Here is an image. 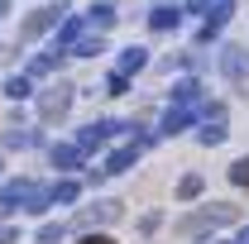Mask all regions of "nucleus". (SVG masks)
<instances>
[{
    "label": "nucleus",
    "instance_id": "obj_1",
    "mask_svg": "<svg viewBox=\"0 0 249 244\" xmlns=\"http://www.w3.org/2000/svg\"><path fill=\"white\" fill-rule=\"evenodd\" d=\"M0 211H48V187L29 182V177H19V182H5L0 187Z\"/></svg>",
    "mask_w": 249,
    "mask_h": 244
},
{
    "label": "nucleus",
    "instance_id": "obj_2",
    "mask_svg": "<svg viewBox=\"0 0 249 244\" xmlns=\"http://www.w3.org/2000/svg\"><path fill=\"white\" fill-rule=\"evenodd\" d=\"M120 129H124L120 120H96V124H87V129L77 134V149H82V153H96V149H106V139L120 134Z\"/></svg>",
    "mask_w": 249,
    "mask_h": 244
},
{
    "label": "nucleus",
    "instance_id": "obj_3",
    "mask_svg": "<svg viewBox=\"0 0 249 244\" xmlns=\"http://www.w3.org/2000/svg\"><path fill=\"white\" fill-rule=\"evenodd\" d=\"M230 220H235V206H216V211H201L192 220H182V235H201V230H216V225H230Z\"/></svg>",
    "mask_w": 249,
    "mask_h": 244
},
{
    "label": "nucleus",
    "instance_id": "obj_4",
    "mask_svg": "<svg viewBox=\"0 0 249 244\" xmlns=\"http://www.w3.org/2000/svg\"><path fill=\"white\" fill-rule=\"evenodd\" d=\"M62 15H67V5H48V10H38V15H29L24 24H19V38H38L43 29H53Z\"/></svg>",
    "mask_w": 249,
    "mask_h": 244
},
{
    "label": "nucleus",
    "instance_id": "obj_5",
    "mask_svg": "<svg viewBox=\"0 0 249 244\" xmlns=\"http://www.w3.org/2000/svg\"><path fill=\"white\" fill-rule=\"evenodd\" d=\"M220 72L235 77V82H245V77H249V53L240 48V43H225V48H220Z\"/></svg>",
    "mask_w": 249,
    "mask_h": 244
},
{
    "label": "nucleus",
    "instance_id": "obj_6",
    "mask_svg": "<svg viewBox=\"0 0 249 244\" xmlns=\"http://www.w3.org/2000/svg\"><path fill=\"white\" fill-rule=\"evenodd\" d=\"M67 105H72V87H53V91L38 101V115H43V120H62Z\"/></svg>",
    "mask_w": 249,
    "mask_h": 244
},
{
    "label": "nucleus",
    "instance_id": "obj_7",
    "mask_svg": "<svg viewBox=\"0 0 249 244\" xmlns=\"http://www.w3.org/2000/svg\"><path fill=\"white\" fill-rule=\"evenodd\" d=\"M178 24H182V10H178V0H173V5H168V0H158V10L149 15V29H154V34H173Z\"/></svg>",
    "mask_w": 249,
    "mask_h": 244
},
{
    "label": "nucleus",
    "instance_id": "obj_8",
    "mask_svg": "<svg viewBox=\"0 0 249 244\" xmlns=\"http://www.w3.org/2000/svg\"><path fill=\"white\" fill-rule=\"evenodd\" d=\"M230 15H235V5H230V0L211 5V15H206V24H201V34H196V38H201V43H211V38H216V34L230 24Z\"/></svg>",
    "mask_w": 249,
    "mask_h": 244
},
{
    "label": "nucleus",
    "instance_id": "obj_9",
    "mask_svg": "<svg viewBox=\"0 0 249 244\" xmlns=\"http://www.w3.org/2000/svg\"><path fill=\"white\" fill-rule=\"evenodd\" d=\"M196 110H201V105H182V101H173L168 115H163V134H182L187 124L196 120Z\"/></svg>",
    "mask_w": 249,
    "mask_h": 244
},
{
    "label": "nucleus",
    "instance_id": "obj_10",
    "mask_svg": "<svg viewBox=\"0 0 249 244\" xmlns=\"http://www.w3.org/2000/svg\"><path fill=\"white\" fill-rule=\"evenodd\" d=\"M201 144H225V105H206V124H201Z\"/></svg>",
    "mask_w": 249,
    "mask_h": 244
},
{
    "label": "nucleus",
    "instance_id": "obj_11",
    "mask_svg": "<svg viewBox=\"0 0 249 244\" xmlns=\"http://www.w3.org/2000/svg\"><path fill=\"white\" fill-rule=\"evenodd\" d=\"M82 29H87V19H82V15H62V29H58V38H53V48L67 53V48L82 38Z\"/></svg>",
    "mask_w": 249,
    "mask_h": 244
},
{
    "label": "nucleus",
    "instance_id": "obj_12",
    "mask_svg": "<svg viewBox=\"0 0 249 244\" xmlns=\"http://www.w3.org/2000/svg\"><path fill=\"white\" fill-rule=\"evenodd\" d=\"M134 158H139V144L129 139V144H120V149L106 158V168H101V173H106V177H115V173H124V168H134Z\"/></svg>",
    "mask_w": 249,
    "mask_h": 244
},
{
    "label": "nucleus",
    "instance_id": "obj_13",
    "mask_svg": "<svg viewBox=\"0 0 249 244\" xmlns=\"http://www.w3.org/2000/svg\"><path fill=\"white\" fill-rule=\"evenodd\" d=\"M144 67H149V48L129 43V48L120 53V67H115V72H124V77H134V72H144Z\"/></svg>",
    "mask_w": 249,
    "mask_h": 244
},
{
    "label": "nucleus",
    "instance_id": "obj_14",
    "mask_svg": "<svg viewBox=\"0 0 249 244\" xmlns=\"http://www.w3.org/2000/svg\"><path fill=\"white\" fill-rule=\"evenodd\" d=\"M48 158H53V168H77L87 153L77 149V144H53V149H48Z\"/></svg>",
    "mask_w": 249,
    "mask_h": 244
},
{
    "label": "nucleus",
    "instance_id": "obj_15",
    "mask_svg": "<svg viewBox=\"0 0 249 244\" xmlns=\"http://www.w3.org/2000/svg\"><path fill=\"white\" fill-rule=\"evenodd\" d=\"M115 19H120V15H115V5H106V0H101V5H91V15H87V24H91L96 34H106Z\"/></svg>",
    "mask_w": 249,
    "mask_h": 244
},
{
    "label": "nucleus",
    "instance_id": "obj_16",
    "mask_svg": "<svg viewBox=\"0 0 249 244\" xmlns=\"http://www.w3.org/2000/svg\"><path fill=\"white\" fill-rule=\"evenodd\" d=\"M173 101H182V105H201V82H196V77H182V82L173 87Z\"/></svg>",
    "mask_w": 249,
    "mask_h": 244
},
{
    "label": "nucleus",
    "instance_id": "obj_17",
    "mask_svg": "<svg viewBox=\"0 0 249 244\" xmlns=\"http://www.w3.org/2000/svg\"><path fill=\"white\" fill-rule=\"evenodd\" d=\"M67 53H77V58H96V53H106V43H101V34H87V29H82V38H77Z\"/></svg>",
    "mask_w": 249,
    "mask_h": 244
},
{
    "label": "nucleus",
    "instance_id": "obj_18",
    "mask_svg": "<svg viewBox=\"0 0 249 244\" xmlns=\"http://www.w3.org/2000/svg\"><path fill=\"white\" fill-rule=\"evenodd\" d=\"M77 192H82V187L72 182V177H62V182L48 187V206H58V201H62V206H67V201H77Z\"/></svg>",
    "mask_w": 249,
    "mask_h": 244
},
{
    "label": "nucleus",
    "instance_id": "obj_19",
    "mask_svg": "<svg viewBox=\"0 0 249 244\" xmlns=\"http://www.w3.org/2000/svg\"><path fill=\"white\" fill-rule=\"evenodd\" d=\"M58 62H62V53H58V48H48V53H38V58L29 62V77H48V72H58Z\"/></svg>",
    "mask_w": 249,
    "mask_h": 244
},
{
    "label": "nucleus",
    "instance_id": "obj_20",
    "mask_svg": "<svg viewBox=\"0 0 249 244\" xmlns=\"http://www.w3.org/2000/svg\"><path fill=\"white\" fill-rule=\"evenodd\" d=\"M38 144V134L24 129V124H15V129H5V149H34Z\"/></svg>",
    "mask_w": 249,
    "mask_h": 244
},
{
    "label": "nucleus",
    "instance_id": "obj_21",
    "mask_svg": "<svg viewBox=\"0 0 249 244\" xmlns=\"http://www.w3.org/2000/svg\"><path fill=\"white\" fill-rule=\"evenodd\" d=\"M201 187H206V182H201L196 173H187L182 182H178V196H182V201H196V196H201Z\"/></svg>",
    "mask_w": 249,
    "mask_h": 244
},
{
    "label": "nucleus",
    "instance_id": "obj_22",
    "mask_svg": "<svg viewBox=\"0 0 249 244\" xmlns=\"http://www.w3.org/2000/svg\"><path fill=\"white\" fill-rule=\"evenodd\" d=\"M5 96H15V101H29V96H34L29 77H10V82H5Z\"/></svg>",
    "mask_w": 249,
    "mask_h": 244
},
{
    "label": "nucleus",
    "instance_id": "obj_23",
    "mask_svg": "<svg viewBox=\"0 0 249 244\" xmlns=\"http://www.w3.org/2000/svg\"><path fill=\"white\" fill-rule=\"evenodd\" d=\"M91 220H115L120 215V201H96V211H87Z\"/></svg>",
    "mask_w": 249,
    "mask_h": 244
},
{
    "label": "nucleus",
    "instance_id": "obj_24",
    "mask_svg": "<svg viewBox=\"0 0 249 244\" xmlns=\"http://www.w3.org/2000/svg\"><path fill=\"white\" fill-rule=\"evenodd\" d=\"M230 182H235V187H249V158H240V163L230 168Z\"/></svg>",
    "mask_w": 249,
    "mask_h": 244
},
{
    "label": "nucleus",
    "instance_id": "obj_25",
    "mask_svg": "<svg viewBox=\"0 0 249 244\" xmlns=\"http://www.w3.org/2000/svg\"><path fill=\"white\" fill-rule=\"evenodd\" d=\"M62 240V225H43L38 230V244H58Z\"/></svg>",
    "mask_w": 249,
    "mask_h": 244
},
{
    "label": "nucleus",
    "instance_id": "obj_26",
    "mask_svg": "<svg viewBox=\"0 0 249 244\" xmlns=\"http://www.w3.org/2000/svg\"><path fill=\"white\" fill-rule=\"evenodd\" d=\"M124 87H129V77H124V72H115V77L106 82V91H110V96H124Z\"/></svg>",
    "mask_w": 249,
    "mask_h": 244
},
{
    "label": "nucleus",
    "instance_id": "obj_27",
    "mask_svg": "<svg viewBox=\"0 0 249 244\" xmlns=\"http://www.w3.org/2000/svg\"><path fill=\"white\" fill-rule=\"evenodd\" d=\"M0 244H19V230L15 225H0Z\"/></svg>",
    "mask_w": 249,
    "mask_h": 244
},
{
    "label": "nucleus",
    "instance_id": "obj_28",
    "mask_svg": "<svg viewBox=\"0 0 249 244\" xmlns=\"http://www.w3.org/2000/svg\"><path fill=\"white\" fill-rule=\"evenodd\" d=\"M77 244H115V240H110V235H82Z\"/></svg>",
    "mask_w": 249,
    "mask_h": 244
},
{
    "label": "nucleus",
    "instance_id": "obj_29",
    "mask_svg": "<svg viewBox=\"0 0 249 244\" xmlns=\"http://www.w3.org/2000/svg\"><path fill=\"white\" fill-rule=\"evenodd\" d=\"M187 10H192V15H206V10H211V0H187Z\"/></svg>",
    "mask_w": 249,
    "mask_h": 244
},
{
    "label": "nucleus",
    "instance_id": "obj_30",
    "mask_svg": "<svg viewBox=\"0 0 249 244\" xmlns=\"http://www.w3.org/2000/svg\"><path fill=\"white\" fill-rule=\"evenodd\" d=\"M235 244H249V230H240V240H235Z\"/></svg>",
    "mask_w": 249,
    "mask_h": 244
},
{
    "label": "nucleus",
    "instance_id": "obj_31",
    "mask_svg": "<svg viewBox=\"0 0 249 244\" xmlns=\"http://www.w3.org/2000/svg\"><path fill=\"white\" fill-rule=\"evenodd\" d=\"M5 10H10V0H0V15H5Z\"/></svg>",
    "mask_w": 249,
    "mask_h": 244
}]
</instances>
